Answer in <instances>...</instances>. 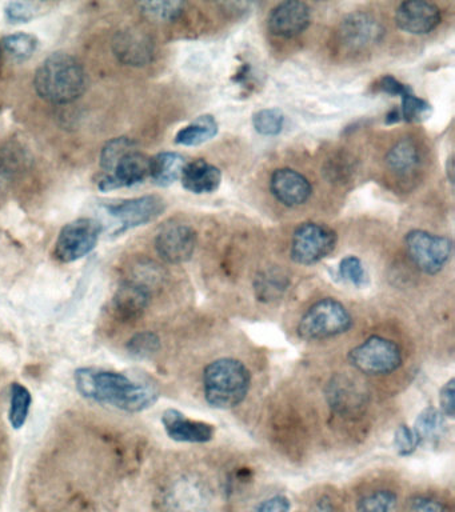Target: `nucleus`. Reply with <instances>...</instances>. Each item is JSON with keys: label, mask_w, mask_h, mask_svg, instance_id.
<instances>
[{"label": "nucleus", "mask_w": 455, "mask_h": 512, "mask_svg": "<svg viewBox=\"0 0 455 512\" xmlns=\"http://www.w3.org/2000/svg\"><path fill=\"white\" fill-rule=\"evenodd\" d=\"M386 164L393 174L407 176L417 171L421 164V150L411 138L398 140L386 155Z\"/></svg>", "instance_id": "21"}, {"label": "nucleus", "mask_w": 455, "mask_h": 512, "mask_svg": "<svg viewBox=\"0 0 455 512\" xmlns=\"http://www.w3.org/2000/svg\"><path fill=\"white\" fill-rule=\"evenodd\" d=\"M395 23L407 34H430L441 23V10L433 3L411 0L397 8Z\"/></svg>", "instance_id": "13"}, {"label": "nucleus", "mask_w": 455, "mask_h": 512, "mask_svg": "<svg viewBox=\"0 0 455 512\" xmlns=\"http://www.w3.org/2000/svg\"><path fill=\"white\" fill-rule=\"evenodd\" d=\"M439 406L441 412L447 418L453 419L455 414V380L450 379L449 382L441 388L439 392Z\"/></svg>", "instance_id": "38"}, {"label": "nucleus", "mask_w": 455, "mask_h": 512, "mask_svg": "<svg viewBox=\"0 0 455 512\" xmlns=\"http://www.w3.org/2000/svg\"><path fill=\"white\" fill-rule=\"evenodd\" d=\"M151 300V290L126 279L118 287L113 298V312L121 322H134L141 318Z\"/></svg>", "instance_id": "19"}, {"label": "nucleus", "mask_w": 455, "mask_h": 512, "mask_svg": "<svg viewBox=\"0 0 455 512\" xmlns=\"http://www.w3.org/2000/svg\"><path fill=\"white\" fill-rule=\"evenodd\" d=\"M115 56L126 66H147L154 58V42L145 31L131 28L118 32L113 42Z\"/></svg>", "instance_id": "16"}, {"label": "nucleus", "mask_w": 455, "mask_h": 512, "mask_svg": "<svg viewBox=\"0 0 455 512\" xmlns=\"http://www.w3.org/2000/svg\"><path fill=\"white\" fill-rule=\"evenodd\" d=\"M379 88H381L383 92H386V94L401 96L409 86L399 82V80L395 79L394 76L387 75L385 78H382Z\"/></svg>", "instance_id": "40"}, {"label": "nucleus", "mask_w": 455, "mask_h": 512, "mask_svg": "<svg viewBox=\"0 0 455 512\" xmlns=\"http://www.w3.org/2000/svg\"><path fill=\"white\" fill-rule=\"evenodd\" d=\"M251 375L241 360L222 358L214 360L203 372V390L206 402L218 410L237 407L249 394Z\"/></svg>", "instance_id": "3"}, {"label": "nucleus", "mask_w": 455, "mask_h": 512, "mask_svg": "<svg viewBox=\"0 0 455 512\" xmlns=\"http://www.w3.org/2000/svg\"><path fill=\"white\" fill-rule=\"evenodd\" d=\"M339 274L342 278L353 284V286L362 288L369 284V275H367L366 268L363 266L362 260L357 256H345L339 263Z\"/></svg>", "instance_id": "32"}, {"label": "nucleus", "mask_w": 455, "mask_h": 512, "mask_svg": "<svg viewBox=\"0 0 455 512\" xmlns=\"http://www.w3.org/2000/svg\"><path fill=\"white\" fill-rule=\"evenodd\" d=\"M186 4L183 2H143L139 4L145 18L157 23L174 22L181 18Z\"/></svg>", "instance_id": "29"}, {"label": "nucleus", "mask_w": 455, "mask_h": 512, "mask_svg": "<svg viewBox=\"0 0 455 512\" xmlns=\"http://www.w3.org/2000/svg\"><path fill=\"white\" fill-rule=\"evenodd\" d=\"M165 200L159 196L149 195L142 198L125 200V202L110 204L106 207L107 214L117 220V234L131 228L153 222L165 211Z\"/></svg>", "instance_id": "11"}, {"label": "nucleus", "mask_w": 455, "mask_h": 512, "mask_svg": "<svg viewBox=\"0 0 455 512\" xmlns=\"http://www.w3.org/2000/svg\"><path fill=\"white\" fill-rule=\"evenodd\" d=\"M162 424L166 434L175 442L207 443L214 438V427L211 424L186 418L175 408L163 412Z\"/></svg>", "instance_id": "18"}, {"label": "nucleus", "mask_w": 455, "mask_h": 512, "mask_svg": "<svg viewBox=\"0 0 455 512\" xmlns=\"http://www.w3.org/2000/svg\"><path fill=\"white\" fill-rule=\"evenodd\" d=\"M35 90L42 99L53 104H69L86 91V72L74 56L55 52L38 68Z\"/></svg>", "instance_id": "2"}, {"label": "nucleus", "mask_w": 455, "mask_h": 512, "mask_svg": "<svg viewBox=\"0 0 455 512\" xmlns=\"http://www.w3.org/2000/svg\"><path fill=\"white\" fill-rule=\"evenodd\" d=\"M218 134V123L214 116L203 115L195 119L189 126L183 127L175 136V143L181 146L194 147L209 142Z\"/></svg>", "instance_id": "23"}, {"label": "nucleus", "mask_w": 455, "mask_h": 512, "mask_svg": "<svg viewBox=\"0 0 455 512\" xmlns=\"http://www.w3.org/2000/svg\"><path fill=\"white\" fill-rule=\"evenodd\" d=\"M311 22L310 7L303 2H283L271 10L267 26L278 38H294L302 34Z\"/></svg>", "instance_id": "15"}, {"label": "nucleus", "mask_w": 455, "mask_h": 512, "mask_svg": "<svg viewBox=\"0 0 455 512\" xmlns=\"http://www.w3.org/2000/svg\"><path fill=\"white\" fill-rule=\"evenodd\" d=\"M270 190L287 207L302 206L313 194L309 179L293 168L275 170L271 175Z\"/></svg>", "instance_id": "17"}, {"label": "nucleus", "mask_w": 455, "mask_h": 512, "mask_svg": "<svg viewBox=\"0 0 455 512\" xmlns=\"http://www.w3.org/2000/svg\"><path fill=\"white\" fill-rule=\"evenodd\" d=\"M337 246V234L325 224L307 222L294 231L291 239V259L311 266L329 256Z\"/></svg>", "instance_id": "7"}, {"label": "nucleus", "mask_w": 455, "mask_h": 512, "mask_svg": "<svg viewBox=\"0 0 455 512\" xmlns=\"http://www.w3.org/2000/svg\"><path fill=\"white\" fill-rule=\"evenodd\" d=\"M197 247V232L189 224L181 222L166 223L155 238V250L165 262L181 264L194 255Z\"/></svg>", "instance_id": "10"}, {"label": "nucleus", "mask_w": 455, "mask_h": 512, "mask_svg": "<svg viewBox=\"0 0 455 512\" xmlns=\"http://www.w3.org/2000/svg\"><path fill=\"white\" fill-rule=\"evenodd\" d=\"M254 512H290V500L285 495H275L263 500Z\"/></svg>", "instance_id": "39"}, {"label": "nucleus", "mask_w": 455, "mask_h": 512, "mask_svg": "<svg viewBox=\"0 0 455 512\" xmlns=\"http://www.w3.org/2000/svg\"><path fill=\"white\" fill-rule=\"evenodd\" d=\"M355 370L370 376L389 375L402 366L401 347L383 336H370L347 355Z\"/></svg>", "instance_id": "5"}, {"label": "nucleus", "mask_w": 455, "mask_h": 512, "mask_svg": "<svg viewBox=\"0 0 455 512\" xmlns=\"http://www.w3.org/2000/svg\"><path fill=\"white\" fill-rule=\"evenodd\" d=\"M409 512H451L446 503L433 496L419 495L411 499Z\"/></svg>", "instance_id": "37"}, {"label": "nucleus", "mask_w": 455, "mask_h": 512, "mask_svg": "<svg viewBox=\"0 0 455 512\" xmlns=\"http://www.w3.org/2000/svg\"><path fill=\"white\" fill-rule=\"evenodd\" d=\"M405 243L411 262L427 275L441 272L453 254V243L449 238L423 230L410 231Z\"/></svg>", "instance_id": "6"}, {"label": "nucleus", "mask_w": 455, "mask_h": 512, "mask_svg": "<svg viewBox=\"0 0 455 512\" xmlns=\"http://www.w3.org/2000/svg\"><path fill=\"white\" fill-rule=\"evenodd\" d=\"M253 126L258 134L275 136L281 134L285 126V115L277 108H265L253 116Z\"/></svg>", "instance_id": "31"}, {"label": "nucleus", "mask_w": 455, "mask_h": 512, "mask_svg": "<svg viewBox=\"0 0 455 512\" xmlns=\"http://www.w3.org/2000/svg\"><path fill=\"white\" fill-rule=\"evenodd\" d=\"M101 232L102 224L94 219L82 218L66 224L55 243V256L63 263L82 259L97 246Z\"/></svg>", "instance_id": "8"}, {"label": "nucleus", "mask_w": 455, "mask_h": 512, "mask_svg": "<svg viewBox=\"0 0 455 512\" xmlns=\"http://www.w3.org/2000/svg\"><path fill=\"white\" fill-rule=\"evenodd\" d=\"M419 444H421V440H419L413 428L407 426V424H401V426L395 430L394 447L399 456H410L414 454Z\"/></svg>", "instance_id": "35"}, {"label": "nucleus", "mask_w": 455, "mask_h": 512, "mask_svg": "<svg viewBox=\"0 0 455 512\" xmlns=\"http://www.w3.org/2000/svg\"><path fill=\"white\" fill-rule=\"evenodd\" d=\"M289 286V278L282 271L269 270L263 271L255 279V292L259 300L263 302H273L281 298Z\"/></svg>", "instance_id": "26"}, {"label": "nucleus", "mask_w": 455, "mask_h": 512, "mask_svg": "<svg viewBox=\"0 0 455 512\" xmlns=\"http://www.w3.org/2000/svg\"><path fill=\"white\" fill-rule=\"evenodd\" d=\"M181 179L187 191L198 195L211 194L221 186L222 172L214 164L197 159L186 163Z\"/></svg>", "instance_id": "20"}, {"label": "nucleus", "mask_w": 455, "mask_h": 512, "mask_svg": "<svg viewBox=\"0 0 455 512\" xmlns=\"http://www.w3.org/2000/svg\"><path fill=\"white\" fill-rule=\"evenodd\" d=\"M447 172H449L450 182L453 183V178H451V174H453V159H449V163H447Z\"/></svg>", "instance_id": "42"}, {"label": "nucleus", "mask_w": 455, "mask_h": 512, "mask_svg": "<svg viewBox=\"0 0 455 512\" xmlns=\"http://www.w3.org/2000/svg\"><path fill=\"white\" fill-rule=\"evenodd\" d=\"M133 140L127 138H117L110 140L102 150L101 166L106 172L113 171L115 164L119 162L126 154L133 151Z\"/></svg>", "instance_id": "33"}, {"label": "nucleus", "mask_w": 455, "mask_h": 512, "mask_svg": "<svg viewBox=\"0 0 455 512\" xmlns=\"http://www.w3.org/2000/svg\"><path fill=\"white\" fill-rule=\"evenodd\" d=\"M401 99V110H398L401 120H405V122H423L431 115L430 104L414 95L410 87L403 92Z\"/></svg>", "instance_id": "30"}, {"label": "nucleus", "mask_w": 455, "mask_h": 512, "mask_svg": "<svg viewBox=\"0 0 455 512\" xmlns=\"http://www.w3.org/2000/svg\"><path fill=\"white\" fill-rule=\"evenodd\" d=\"M415 434L418 435L421 443H435L445 436L446 419L441 411L434 407H427L418 415L415 420Z\"/></svg>", "instance_id": "24"}, {"label": "nucleus", "mask_w": 455, "mask_h": 512, "mask_svg": "<svg viewBox=\"0 0 455 512\" xmlns=\"http://www.w3.org/2000/svg\"><path fill=\"white\" fill-rule=\"evenodd\" d=\"M185 166L186 160L182 155L177 152H162L151 158L150 178L158 186H171L181 179Z\"/></svg>", "instance_id": "22"}, {"label": "nucleus", "mask_w": 455, "mask_h": 512, "mask_svg": "<svg viewBox=\"0 0 455 512\" xmlns=\"http://www.w3.org/2000/svg\"><path fill=\"white\" fill-rule=\"evenodd\" d=\"M311 512H334L333 502L325 496V498H321L315 503L314 510Z\"/></svg>", "instance_id": "41"}, {"label": "nucleus", "mask_w": 455, "mask_h": 512, "mask_svg": "<svg viewBox=\"0 0 455 512\" xmlns=\"http://www.w3.org/2000/svg\"><path fill=\"white\" fill-rule=\"evenodd\" d=\"M367 392L357 379L339 374L326 387V400L337 414L353 416L366 407Z\"/></svg>", "instance_id": "12"}, {"label": "nucleus", "mask_w": 455, "mask_h": 512, "mask_svg": "<svg viewBox=\"0 0 455 512\" xmlns=\"http://www.w3.org/2000/svg\"><path fill=\"white\" fill-rule=\"evenodd\" d=\"M10 395L9 422L15 430H21L29 418L33 396L29 388L18 382L11 384Z\"/></svg>", "instance_id": "25"}, {"label": "nucleus", "mask_w": 455, "mask_h": 512, "mask_svg": "<svg viewBox=\"0 0 455 512\" xmlns=\"http://www.w3.org/2000/svg\"><path fill=\"white\" fill-rule=\"evenodd\" d=\"M127 348H129L130 354L137 356V358H149V356L159 351L161 340L154 332L143 331L129 340Z\"/></svg>", "instance_id": "34"}, {"label": "nucleus", "mask_w": 455, "mask_h": 512, "mask_svg": "<svg viewBox=\"0 0 455 512\" xmlns=\"http://www.w3.org/2000/svg\"><path fill=\"white\" fill-rule=\"evenodd\" d=\"M151 158L141 152L130 151L121 160L109 175L99 182L102 191L117 190V188L131 187L142 183L150 176Z\"/></svg>", "instance_id": "14"}, {"label": "nucleus", "mask_w": 455, "mask_h": 512, "mask_svg": "<svg viewBox=\"0 0 455 512\" xmlns=\"http://www.w3.org/2000/svg\"><path fill=\"white\" fill-rule=\"evenodd\" d=\"M38 40L35 36L25 34V32H18V34L6 36L0 42V50L3 54L9 56L10 59L17 60V62H25L31 58L34 52L37 51Z\"/></svg>", "instance_id": "27"}, {"label": "nucleus", "mask_w": 455, "mask_h": 512, "mask_svg": "<svg viewBox=\"0 0 455 512\" xmlns=\"http://www.w3.org/2000/svg\"><path fill=\"white\" fill-rule=\"evenodd\" d=\"M398 496L391 490H375L359 498L357 512H398Z\"/></svg>", "instance_id": "28"}, {"label": "nucleus", "mask_w": 455, "mask_h": 512, "mask_svg": "<svg viewBox=\"0 0 455 512\" xmlns=\"http://www.w3.org/2000/svg\"><path fill=\"white\" fill-rule=\"evenodd\" d=\"M42 3L13 2L7 4L6 18L11 23H27L42 10Z\"/></svg>", "instance_id": "36"}, {"label": "nucleus", "mask_w": 455, "mask_h": 512, "mask_svg": "<svg viewBox=\"0 0 455 512\" xmlns=\"http://www.w3.org/2000/svg\"><path fill=\"white\" fill-rule=\"evenodd\" d=\"M74 380L83 398L130 414L153 407L159 398L154 384L135 380L122 372L81 367L75 371Z\"/></svg>", "instance_id": "1"}, {"label": "nucleus", "mask_w": 455, "mask_h": 512, "mask_svg": "<svg viewBox=\"0 0 455 512\" xmlns=\"http://www.w3.org/2000/svg\"><path fill=\"white\" fill-rule=\"evenodd\" d=\"M353 326L349 310L333 298L315 302L303 314L298 324L299 338L313 342L345 334Z\"/></svg>", "instance_id": "4"}, {"label": "nucleus", "mask_w": 455, "mask_h": 512, "mask_svg": "<svg viewBox=\"0 0 455 512\" xmlns=\"http://www.w3.org/2000/svg\"><path fill=\"white\" fill-rule=\"evenodd\" d=\"M385 28L374 15L353 12L338 27V39L347 51L361 52L382 42Z\"/></svg>", "instance_id": "9"}]
</instances>
